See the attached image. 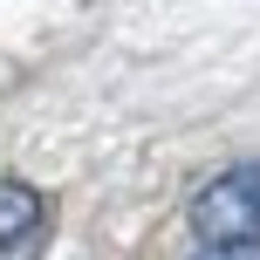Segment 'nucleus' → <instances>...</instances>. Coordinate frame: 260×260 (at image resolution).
I'll list each match as a JSON object with an SVG mask.
<instances>
[{
  "instance_id": "obj_1",
  "label": "nucleus",
  "mask_w": 260,
  "mask_h": 260,
  "mask_svg": "<svg viewBox=\"0 0 260 260\" xmlns=\"http://www.w3.org/2000/svg\"><path fill=\"white\" fill-rule=\"evenodd\" d=\"M185 219L206 247H260V165H233L212 185H199Z\"/></svg>"
},
{
  "instance_id": "obj_3",
  "label": "nucleus",
  "mask_w": 260,
  "mask_h": 260,
  "mask_svg": "<svg viewBox=\"0 0 260 260\" xmlns=\"http://www.w3.org/2000/svg\"><path fill=\"white\" fill-rule=\"evenodd\" d=\"M199 260H260V247H206Z\"/></svg>"
},
{
  "instance_id": "obj_2",
  "label": "nucleus",
  "mask_w": 260,
  "mask_h": 260,
  "mask_svg": "<svg viewBox=\"0 0 260 260\" xmlns=\"http://www.w3.org/2000/svg\"><path fill=\"white\" fill-rule=\"evenodd\" d=\"M41 226H48L41 192L21 185V178H0V260H27L35 240H41Z\"/></svg>"
}]
</instances>
